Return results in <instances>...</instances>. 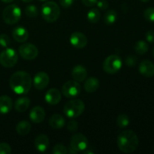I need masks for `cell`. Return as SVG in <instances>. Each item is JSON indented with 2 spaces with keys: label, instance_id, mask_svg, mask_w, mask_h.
<instances>
[{
  "label": "cell",
  "instance_id": "6da1fadb",
  "mask_svg": "<svg viewBox=\"0 0 154 154\" xmlns=\"http://www.w3.org/2000/svg\"><path fill=\"white\" fill-rule=\"evenodd\" d=\"M9 84L11 89L15 93L25 95L29 92L32 84V81L29 74L24 71H19L11 75Z\"/></svg>",
  "mask_w": 154,
  "mask_h": 154
},
{
  "label": "cell",
  "instance_id": "7a4b0ae2",
  "mask_svg": "<svg viewBox=\"0 0 154 154\" xmlns=\"http://www.w3.org/2000/svg\"><path fill=\"white\" fill-rule=\"evenodd\" d=\"M139 139L132 130H125L117 137V146L120 151L124 153H131L138 147Z\"/></svg>",
  "mask_w": 154,
  "mask_h": 154
},
{
  "label": "cell",
  "instance_id": "3957f363",
  "mask_svg": "<svg viewBox=\"0 0 154 154\" xmlns=\"http://www.w3.org/2000/svg\"><path fill=\"white\" fill-rule=\"evenodd\" d=\"M42 15L47 22H55L60 17V7L55 2H47L42 6Z\"/></svg>",
  "mask_w": 154,
  "mask_h": 154
},
{
  "label": "cell",
  "instance_id": "277c9868",
  "mask_svg": "<svg viewBox=\"0 0 154 154\" xmlns=\"http://www.w3.org/2000/svg\"><path fill=\"white\" fill-rule=\"evenodd\" d=\"M85 109V105L80 99L70 100L65 105L63 111L69 118H75L83 114Z\"/></svg>",
  "mask_w": 154,
  "mask_h": 154
},
{
  "label": "cell",
  "instance_id": "5b68a950",
  "mask_svg": "<svg viewBox=\"0 0 154 154\" xmlns=\"http://www.w3.org/2000/svg\"><path fill=\"white\" fill-rule=\"evenodd\" d=\"M2 18L5 23L9 25L16 24L21 18L20 8L17 5H8L3 10Z\"/></svg>",
  "mask_w": 154,
  "mask_h": 154
},
{
  "label": "cell",
  "instance_id": "8992f818",
  "mask_svg": "<svg viewBox=\"0 0 154 154\" xmlns=\"http://www.w3.org/2000/svg\"><path fill=\"white\" fill-rule=\"evenodd\" d=\"M123 62L117 55H111L107 57L103 63V69L108 74H115L121 69Z\"/></svg>",
  "mask_w": 154,
  "mask_h": 154
},
{
  "label": "cell",
  "instance_id": "52a82bcc",
  "mask_svg": "<svg viewBox=\"0 0 154 154\" xmlns=\"http://www.w3.org/2000/svg\"><path fill=\"white\" fill-rule=\"evenodd\" d=\"M18 55L12 48H6L0 54V64L5 68H11L17 64Z\"/></svg>",
  "mask_w": 154,
  "mask_h": 154
},
{
  "label": "cell",
  "instance_id": "ba28073f",
  "mask_svg": "<svg viewBox=\"0 0 154 154\" xmlns=\"http://www.w3.org/2000/svg\"><path fill=\"white\" fill-rule=\"evenodd\" d=\"M81 86L78 81H67L62 87V93L67 98L76 97L81 93Z\"/></svg>",
  "mask_w": 154,
  "mask_h": 154
},
{
  "label": "cell",
  "instance_id": "9c48e42d",
  "mask_svg": "<svg viewBox=\"0 0 154 154\" xmlns=\"http://www.w3.org/2000/svg\"><path fill=\"white\" fill-rule=\"evenodd\" d=\"M19 53L21 57L26 60L35 59L38 55V50L35 45L31 43H25L19 48Z\"/></svg>",
  "mask_w": 154,
  "mask_h": 154
},
{
  "label": "cell",
  "instance_id": "30bf717a",
  "mask_svg": "<svg viewBox=\"0 0 154 154\" xmlns=\"http://www.w3.org/2000/svg\"><path fill=\"white\" fill-rule=\"evenodd\" d=\"M70 147L78 152L83 151L88 147V140L83 134L77 133L71 138Z\"/></svg>",
  "mask_w": 154,
  "mask_h": 154
},
{
  "label": "cell",
  "instance_id": "8fae6325",
  "mask_svg": "<svg viewBox=\"0 0 154 154\" xmlns=\"http://www.w3.org/2000/svg\"><path fill=\"white\" fill-rule=\"evenodd\" d=\"M50 82L49 76L47 73L43 72H38L35 75L34 78H33V85H34L35 88L37 90H42L46 88L48 86Z\"/></svg>",
  "mask_w": 154,
  "mask_h": 154
},
{
  "label": "cell",
  "instance_id": "7c38bea8",
  "mask_svg": "<svg viewBox=\"0 0 154 154\" xmlns=\"http://www.w3.org/2000/svg\"><path fill=\"white\" fill-rule=\"evenodd\" d=\"M70 43L74 48L81 49L87 46V38L84 34L79 32H76L71 35Z\"/></svg>",
  "mask_w": 154,
  "mask_h": 154
},
{
  "label": "cell",
  "instance_id": "4fadbf2b",
  "mask_svg": "<svg viewBox=\"0 0 154 154\" xmlns=\"http://www.w3.org/2000/svg\"><path fill=\"white\" fill-rule=\"evenodd\" d=\"M45 111L44 108L40 106H35L32 108L29 112V118L33 123H40L44 121L45 118Z\"/></svg>",
  "mask_w": 154,
  "mask_h": 154
},
{
  "label": "cell",
  "instance_id": "5bb4252c",
  "mask_svg": "<svg viewBox=\"0 0 154 154\" xmlns=\"http://www.w3.org/2000/svg\"><path fill=\"white\" fill-rule=\"evenodd\" d=\"M139 72L146 78L154 76V64L150 60H144L139 65Z\"/></svg>",
  "mask_w": 154,
  "mask_h": 154
},
{
  "label": "cell",
  "instance_id": "9a60e30c",
  "mask_svg": "<svg viewBox=\"0 0 154 154\" xmlns=\"http://www.w3.org/2000/svg\"><path fill=\"white\" fill-rule=\"evenodd\" d=\"M61 93L58 89L51 88L47 92L45 95V101L52 105H57L61 100Z\"/></svg>",
  "mask_w": 154,
  "mask_h": 154
},
{
  "label": "cell",
  "instance_id": "2e32d148",
  "mask_svg": "<svg viewBox=\"0 0 154 154\" xmlns=\"http://www.w3.org/2000/svg\"><path fill=\"white\" fill-rule=\"evenodd\" d=\"M12 36L16 42L22 43L25 42L29 38V32L23 26H17L14 29Z\"/></svg>",
  "mask_w": 154,
  "mask_h": 154
},
{
  "label": "cell",
  "instance_id": "e0dca14e",
  "mask_svg": "<svg viewBox=\"0 0 154 154\" xmlns=\"http://www.w3.org/2000/svg\"><path fill=\"white\" fill-rule=\"evenodd\" d=\"M35 146L39 152H45L49 146V139L46 135L41 134L35 139Z\"/></svg>",
  "mask_w": 154,
  "mask_h": 154
},
{
  "label": "cell",
  "instance_id": "ac0fdd59",
  "mask_svg": "<svg viewBox=\"0 0 154 154\" xmlns=\"http://www.w3.org/2000/svg\"><path fill=\"white\" fill-rule=\"evenodd\" d=\"M72 76L75 81L78 82H82L86 79L87 76V71L84 66H76L72 72Z\"/></svg>",
  "mask_w": 154,
  "mask_h": 154
},
{
  "label": "cell",
  "instance_id": "d6986e66",
  "mask_svg": "<svg viewBox=\"0 0 154 154\" xmlns=\"http://www.w3.org/2000/svg\"><path fill=\"white\" fill-rule=\"evenodd\" d=\"M13 106L12 99L8 96H0V114H6L9 113Z\"/></svg>",
  "mask_w": 154,
  "mask_h": 154
},
{
  "label": "cell",
  "instance_id": "ffe728a7",
  "mask_svg": "<svg viewBox=\"0 0 154 154\" xmlns=\"http://www.w3.org/2000/svg\"><path fill=\"white\" fill-rule=\"evenodd\" d=\"M66 120L60 114H54L49 119V125L54 129H59L65 126Z\"/></svg>",
  "mask_w": 154,
  "mask_h": 154
},
{
  "label": "cell",
  "instance_id": "44dd1931",
  "mask_svg": "<svg viewBox=\"0 0 154 154\" xmlns=\"http://www.w3.org/2000/svg\"><path fill=\"white\" fill-rule=\"evenodd\" d=\"M99 81L96 78L91 77L89 78L84 83V90L87 93H94L99 89Z\"/></svg>",
  "mask_w": 154,
  "mask_h": 154
},
{
  "label": "cell",
  "instance_id": "7402d4cb",
  "mask_svg": "<svg viewBox=\"0 0 154 154\" xmlns=\"http://www.w3.org/2000/svg\"><path fill=\"white\" fill-rule=\"evenodd\" d=\"M30 105V100L27 97H21L19 98L15 102L14 108L17 111L20 113L24 112L29 108Z\"/></svg>",
  "mask_w": 154,
  "mask_h": 154
},
{
  "label": "cell",
  "instance_id": "603a6c76",
  "mask_svg": "<svg viewBox=\"0 0 154 154\" xmlns=\"http://www.w3.org/2000/svg\"><path fill=\"white\" fill-rule=\"evenodd\" d=\"M16 131L19 135H22V136L26 135L31 131V125L29 122L25 121V120L20 121L17 125Z\"/></svg>",
  "mask_w": 154,
  "mask_h": 154
},
{
  "label": "cell",
  "instance_id": "cb8c5ba5",
  "mask_svg": "<svg viewBox=\"0 0 154 154\" xmlns=\"http://www.w3.org/2000/svg\"><path fill=\"white\" fill-rule=\"evenodd\" d=\"M101 17L100 11L97 8H93L87 13V20L91 23H96L99 22Z\"/></svg>",
  "mask_w": 154,
  "mask_h": 154
},
{
  "label": "cell",
  "instance_id": "d4e9b609",
  "mask_svg": "<svg viewBox=\"0 0 154 154\" xmlns=\"http://www.w3.org/2000/svg\"><path fill=\"white\" fill-rule=\"evenodd\" d=\"M117 19V14L114 10H109L104 17V21L107 25H111L116 22Z\"/></svg>",
  "mask_w": 154,
  "mask_h": 154
},
{
  "label": "cell",
  "instance_id": "484cf974",
  "mask_svg": "<svg viewBox=\"0 0 154 154\" xmlns=\"http://www.w3.org/2000/svg\"><path fill=\"white\" fill-rule=\"evenodd\" d=\"M135 51L139 55H144L148 51V45L144 41H138L135 45Z\"/></svg>",
  "mask_w": 154,
  "mask_h": 154
},
{
  "label": "cell",
  "instance_id": "4316f807",
  "mask_svg": "<svg viewBox=\"0 0 154 154\" xmlns=\"http://www.w3.org/2000/svg\"><path fill=\"white\" fill-rule=\"evenodd\" d=\"M129 123H130V120L128 115L125 114H120L117 118V124L120 128H126V126H129Z\"/></svg>",
  "mask_w": 154,
  "mask_h": 154
},
{
  "label": "cell",
  "instance_id": "83f0119b",
  "mask_svg": "<svg viewBox=\"0 0 154 154\" xmlns=\"http://www.w3.org/2000/svg\"><path fill=\"white\" fill-rule=\"evenodd\" d=\"M25 14L29 17H35L38 15V10L35 5H28L25 9Z\"/></svg>",
  "mask_w": 154,
  "mask_h": 154
},
{
  "label": "cell",
  "instance_id": "f1b7e54d",
  "mask_svg": "<svg viewBox=\"0 0 154 154\" xmlns=\"http://www.w3.org/2000/svg\"><path fill=\"white\" fill-rule=\"evenodd\" d=\"M52 153L54 154H66L68 153V149L66 146L59 144L54 146Z\"/></svg>",
  "mask_w": 154,
  "mask_h": 154
},
{
  "label": "cell",
  "instance_id": "f546056e",
  "mask_svg": "<svg viewBox=\"0 0 154 154\" xmlns=\"http://www.w3.org/2000/svg\"><path fill=\"white\" fill-rule=\"evenodd\" d=\"M144 18L149 22H154V8H148L144 12Z\"/></svg>",
  "mask_w": 154,
  "mask_h": 154
},
{
  "label": "cell",
  "instance_id": "4dcf8cb0",
  "mask_svg": "<svg viewBox=\"0 0 154 154\" xmlns=\"http://www.w3.org/2000/svg\"><path fill=\"white\" fill-rule=\"evenodd\" d=\"M11 45L10 38L5 34L0 35V45L3 48H8Z\"/></svg>",
  "mask_w": 154,
  "mask_h": 154
},
{
  "label": "cell",
  "instance_id": "1f68e13d",
  "mask_svg": "<svg viewBox=\"0 0 154 154\" xmlns=\"http://www.w3.org/2000/svg\"><path fill=\"white\" fill-rule=\"evenodd\" d=\"M11 153V147L8 144L5 142L0 143V154H10Z\"/></svg>",
  "mask_w": 154,
  "mask_h": 154
},
{
  "label": "cell",
  "instance_id": "d6a6232c",
  "mask_svg": "<svg viewBox=\"0 0 154 154\" xmlns=\"http://www.w3.org/2000/svg\"><path fill=\"white\" fill-rule=\"evenodd\" d=\"M137 62H138V60H137L135 56H128L126 60H125V63H126V66H130V67L135 66L137 64Z\"/></svg>",
  "mask_w": 154,
  "mask_h": 154
},
{
  "label": "cell",
  "instance_id": "836d02e7",
  "mask_svg": "<svg viewBox=\"0 0 154 154\" xmlns=\"http://www.w3.org/2000/svg\"><path fill=\"white\" fill-rule=\"evenodd\" d=\"M67 129H69V132H75L78 129V122L75 120H71L68 123Z\"/></svg>",
  "mask_w": 154,
  "mask_h": 154
},
{
  "label": "cell",
  "instance_id": "e575fe53",
  "mask_svg": "<svg viewBox=\"0 0 154 154\" xmlns=\"http://www.w3.org/2000/svg\"><path fill=\"white\" fill-rule=\"evenodd\" d=\"M97 5L98 8H100L101 10H106L108 8L109 5H108V2L106 1V0H99V1H97Z\"/></svg>",
  "mask_w": 154,
  "mask_h": 154
},
{
  "label": "cell",
  "instance_id": "d590c367",
  "mask_svg": "<svg viewBox=\"0 0 154 154\" xmlns=\"http://www.w3.org/2000/svg\"><path fill=\"white\" fill-rule=\"evenodd\" d=\"M75 0H60V3L63 8H69L74 4Z\"/></svg>",
  "mask_w": 154,
  "mask_h": 154
},
{
  "label": "cell",
  "instance_id": "8d00e7d4",
  "mask_svg": "<svg viewBox=\"0 0 154 154\" xmlns=\"http://www.w3.org/2000/svg\"><path fill=\"white\" fill-rule=\"evenodd\" d=\"M146 40L150 43H154V31H148L145 35Z\"/></svg>",
  "mask_w": 154,
  "mask_h": 154
},
{
  "label": "cell",
  "instance_id": "74e56055",
  "mask_svg": "<svg viewBox=\"0 0 154 154\" xmlns=\"http://www.w3.org/2000/svg\"><path fill=\"white\" fill-rule=\"evenodd\" d=\"M98 0H82V2L84 5L87 7H93L95 5H96Z\"/></svg>",
  "mask_w": 154,
  "mask_h": 154
},
{
  "label": "cell",
  "instance_id": "f35d334b",
  "mask_svg": "<svg viewBox=\"0 0 154 154\" xmlns=\"http://www.w3.org/2000/svg\"><path fill=\"white\" fill-rule=\"evenodd\" d=\"M2 1L5 3H10L11 2H13L14 0H2Z\"/></svg>",
  "mask_w": 154,
  "mask_h": 154
},
{
  "label": "cell",
  "instance_id": "ab89813d",
  "mask_svg": "<svg viewBox=\"0 0 154 154\" xmlns=\"http://www.w3.org/2000/svg\"><path fill=\"white\" fill-rule=\"evenodd\" d=\"M22 1L24 2H31L33 0H22Z\"/></svg>",
  "mask_w": 154,
  "mask_h": 154
},
{
  "label": "cell",
  "instance_id": "60d3db41",
  "mask_svg": "<svg viewBox=\"0 0 154 154\" xmlns=\"http://www.w3.org/2000/svg\"><path fill=\"white\" fill-rule=\"evenodd\" d=\"M141 2H149L150 0H141Z\"/></svg>",
  "mask_w": 154,
  "mask_h": 154
},
{
  "label": "cell",
  "instance_id": "b9f144b4",
  "mask_svg": "<svg viewBox=\"0 0 154 154\" xmlns=\"http://www.w3.org/2000/svg\"><path fill=\"white\" fill-rule=\"evenodd\" d=\"M40 1H42V2H45V1H48V0H40Z\"/></svg>",
  "mask_w": 154,
  "mask_h": 154
},
{
  "label": "cell",
  "instance_id": "7bdbcfd3",
  "mask_svg": "<svg viewBox=\"0 0 154 154\" xmlns=\"http://www.w3.org/2000/svg\"><path fill=\"white\" fill-rule=\"evenodd\" d=\"M153 56H154V49H153Z\"/></svg>",
  "mask_w": 154,
  "mask_h": 154
}]
</instances>
